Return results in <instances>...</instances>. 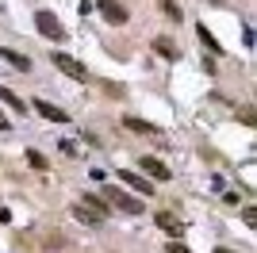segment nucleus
I'll return each mask as SVG.
<instances>
[{
  "label": "nucleus",
  "instance_id": "f257e3e1",
  "mask_svg": "<svg viewBox=\"0 0 257 253\" xmlns=\"http://www.w3.org/2000/svg\"><path fill=\"white\" fill-rule=\"evenodd\" d=\"M100 196H107V203H111V207L127 211V215H142V207H146L142 200H135L131 192H119V188H107V192H100Z\"/></svg>",
  "mask_w": 257,
  "mask_h": 253
},
{
  "label": "nucleus",
  "instance_id": "f03ea898",
  "mask_svg": "<svg viewBox=\"0 0 257 253\" xmlns=\"http://www.w3.org/2000/svg\"><path fill=\"white\" fill-rule=\"evenodd\" d=\"M92 8L100 12V16H104L107 23H115V27H123V23L131 20V12L123 8V4H119V0H96V4H92Z\"/></svg>",
  "mask_w": 257,
  "mask_h": 253
},
{
  "label": "nucleus",
  "instance_id": "7ed1b4c3",
  "mask_svg": "<svg viewBox=\"0 0 257 253\" xmlns=\"http://www.w3.org/2000/svg\"><path fill=\"white\" fill-rule=\"evenodd\" d=\"M35 27L46 35V39L54 42H65V27L58 23V16H50V12H35Z\"/></svg>",
  "mask_w": 257,
  "mask_h": 253
},
{
  "label": "nucleus",
  "instance_id": "20e7f679",
  "mask_svg": "<svg viewBox=\"0 0 257 253\" xmlns=\"http://www.w3.org/2000/svg\"><path fill=\"white\" fill-rule=\"evenodd\" d=\"M50 58H54V65H58V69H62L65 77H73V81H85V77H88V69H85L81 62H77V58H69L65 50H54Z\"/></svg>",
  "mask_w": 257,
  "mask_h": 253
},
{
  "label": "nucleus",
  "instance_id": "39448f33",
  "mask_svg": "<svg viewBox=\"0 0 257 253\" xmlns=\"http://www.w3.org/2000/svg\"><path fill=\"white\" fill-rule=\"evenodd\" d=\"M119 180H123L131 192H139V196H154V184L146 177H139V173H131V169H119Z\"/></svg>",
  "mask_w": 257,
  "mask_h": 253
},
{
  "label": "nucleus",
  "instance_id": "423d86ee",
  "mask_svg": "<svg viewBox=\"0 0 257 253\" xmlns=\"http://www.w3.org/2000/svg\"><path fill=\"white\" fill-rule=\"evenodd\" d=\"M154 222H158V226H161V230H165V234H173V238H177V234L184 230V222L177 219L173 211H158V215H154Z\"/></svg>",
  "mask_w": 257,
  "mask_h": 253
},
{
  "label": "nucleus",
  "instance_id": "0eeeda50",
  "mask_svg": "<svg viewBox=\"0 0 257 253\" xmlns=\"http://www.w3.org/2000/svg\"><path fill=\"white\" fill-rule=\"evenodd\" d=\"M139 165H142V173H150L154 180H169V177H173V173H169V165H161L158 158H142Z\"/></svg>",
  "mask_w": 257,
  "mask_h": 253
},
{
  "label": "nucleus",
  "instance_id": "6e6552de",
  "mask_svg": "<svg viewBox=\"0 0 257 253\" xmlns=\"http://www.w3.org/2000/svg\"><path fill=\"white\" fill-rule=\"evenodd\" d=\"M0 58L4 62H12L20 73H31V58H23V54H16V50H8V46H0Z\"/></svg>",
  "mask_w": 257,
  "mask_h": 253
},
{
  "label": "nucleus",
  "instance_id": "1a4fd4ad",
  "mask_svg": "<svg viewBox=\"0 0 257 253\" xmlns=\"http://www.w3.org/2000/svg\"><path fill=\"white\" fill-rule=\"evenodd\" d=\"M123 126H127V131H139V135H158V126L146 123V119H139V115H127V119H123Z\"/></svg>",
  "mask_w": 257,
  "mask_h": 253
},
{
  "label": "nucleus",
  "instance_id": "9d476101",
  "mask_svg": "<svg viewBox=\"0 0 257 253\" xmlns=\"http://www.w3.org/2000/svg\"><path fill=\"white\" fill-rule=\"evenodd\" d=\"M81 207H88V211H92V215H96L100 222L107 219V203L100 200V196H92V192H88V196H85V203H81Z\"/></svg>",
  "mask_w": 257,
  "mask_h": 253
},
{
  "label": "nucleus",
  "instance_id": "9b49d317",
  "mask_svg": "<svg viewBox=\"0 0 257 253\" xmlns=\"http://www.w3.org/2000/svg\"><path fill=\"white\" fill-rule=\"evenodd\" d=\"M35 107H39V111H43L46 119H54V123H65V119H69V115H65V111H62V107L46 104V100H35Z\"/></svg>",
  "mask_w": 257,
  "mask_h": 253
},
{
  "label": "nucleus",
  "instance_id": "f8f14e48",
  "mask_svg": "<svg viewBox=\"0 0 257 253\" xmlns=\"http://www.w3.org/2000/svg\"><path fill=\"white\" fill-rule=\"evenodd\" d=\"M158 8H161V16H165V20H177V23H181V16H184L177 0H158Z\"/></svg>",
  "mask_w": 257,
  "mask_h": 253
},
{
  "label": "nucleus",
  "instance_id": "ddd939ff",
  "mask_svg": "<svg viewBox=\"0 0 257 253\" xmlns=\"http://www.w3.org/2000/svg\"><path fill=\"white\" fill-rule=\"evenodd\" d=\"M0 100H4V104H8L12 111H27V104H23V100H20L16 92H12V88H4V84H0Z\"/></svg>",
  "mask_w": 257,
  "mask_h": 253
},
{
  "label": "nucleus",
  "instance_id": "4468645a",
  "mask_svg": "<svg viewBox=\"0 0 257 253\" xmlns=\"http://www.w3.org/2000/svg\"><path fill=\"white\" fill-rule=\"evenodd\" d=\"M73 219H77V222H85V226H100V219H96V215H92L88 207H81V203L73 207Z\"/></svg>",
  "mask_w": 257,
  "mask_h": 253
},
{
  "label": "nucleus",
  "instance_id": "2eb2a0df",
  "mask_svg": "<svg viewBox=\"0 0 257 253\" xmlns=\"http://www.w3.org/2000/svg\"><path fill=\"white\" fill-rule=\"evenodd\" d=\"M154 46H158V54H161V58H173V62L181 58V50H177V46H173L169 39H158V42H154Z\"/></svg>",
  "mask_w": 257,
  "mask_h": 253
},
{
  "label": "nucleus",
  "instance_id": "dca6fc26",
  "mask_svg": "<svg viewBox=\"0 0 257 253\" xmlns=\"http://www.w3.org/2000/svg\"><path fill=\"white\" fill-rule=\"evenodd\" d=\"M27 161H31V169H39V173H46V169H50V161H46L39 150H27Z\"/></svg>",
  "mask_w": 257,
  "mask_h": 253
},
{
  "label": "nucleus",
  "instance_id": "f3484780",
  "mask_svg": "<svg viewBox=\"0 0 257 253\" xmlns=\"http://www.w3.org/2000/svg\"><path fill=\"white\" fill-rule=\"evenodd\" d=\"M200 42H204L207 50H215V54H223V46H219V42H215V35L207 31V27H200Z\"/></svg>",
  "mask_w": 257,
  "mask_h": 253
},
{
  "label": "nucleus",
  "instance_id": "a211bd4d",
  "mask_svg": "<svg viewBox=\"0 0 257 253\" xmlns=\"http://www.w3.org/2000/svg\"><path fill=\"white\" fill-rule=\"evenodd\" d=\"M169 253H192V249H188V245H177V242H173V245H169Z\"/></svg>",
  "mask_w": 257,
  "mask_h": 253
},
{
  "label": "nucleus",
  "instance_id": "6ab92c4d",
  "mask_svg": "<svg viewBox=\"0 0 257 253\" xmlns=\"http://www.w3.org/2000/svg\"><path fill=\"white\" fill-rule=\"evenodd\" d=\"M0 131H8V115L4 111H0Z\"/></svg>",
  "mask_w": 257,
  "mask_h": 253
},
{
  "label": "nucleus",
  "instance_id": "aec40b11",
  "mask_svg": "<svg viewBox=\"0 0 257 253\" xmlns=\"http://www.w3.org/2000/svg\"><path fill=\"white\" fill-rule=\"evenodd\" d=\"M215 253H238V249H226V245H219V249H215Z\"/></svg>",
  "mask_w": 257,
  "mask_h": 253
},
{
  "label": "nucleus",
  "instance_id": "412c9836",
  "mask_svg": "<svg viewBox=\"0 0 257 253\" xmlns=\"http://www.w3.org/2000/svg\"><path fill=\"white\" fill-rule=\"evenodd\" d=\"M215 4H223V0H215Z\"/></svg>",
  "mask_w": 257,
  "mask_h": 253
}]
</instances>
